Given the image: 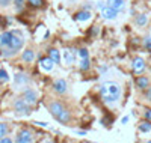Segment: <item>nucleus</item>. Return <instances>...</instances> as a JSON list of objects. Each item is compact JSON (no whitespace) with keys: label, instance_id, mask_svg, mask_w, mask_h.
Wrapping results in <instances>:
<instances>
[{"label":"nucleus","instance_id":"7ed1b4c3","mask_svg":"<svg viewBox=\"0 0 151 143\" xmlns=\"http://www.w3.org/2000/svg\"><path fill=\"white\" fill-rule=\"evenodd\" d=\"M14 110L20 116H29L30 112H32V106H30V104H27L26 101H24V98L21 97V98H17L14 101Z\"/></svg>","mask_w":151,"mask_h":143},{"label":"nucleus","instance_id":"72a5a7b5","mask_svg":"<svg viewBox=\"0 0 151 143\" xmlns=\"http://www.w3.org/2000/svg\"><path fill=\"white\" fill-rule=\"evenodd\" d=\"M106 5H104V2H98V5H97V8L98 9H101V8H104Z\"/></svg>","mask_w":151,"mask_h":143},{"label":"nucleus","instance_id":"e433bc0d","mask_svg":"<svg viewBox=\"0 0 151 143\" xmlns=\"http://www.w3.org/2000/svg\"><path fill=\"white\" fill-rule=\"evenodd\" d=\"M150 30H151V29H150Z\"/></svg>","mask_w":151,"mask_h":143},{"label":"nucleus","instance_id":"a878e982","mask_svg":"<svg viewBox=\"0 0 151 143\" xmlns=\"http://www.w3.org/2000/svg\"><path fill=\"white\" fill-rule=\"evenodd\" d=\"M14 6L17 11H21L23 6H24V0H14Z\"/></svg>","mask_w":151,"mask_h":143},{"label":"nucleus","instance_id":"bb28decb","mask_svg":"<svg viewBox=\"0 0 151 143\" xmlns=\"http://www.w3.org/2000/svg\"><path fill=\"white\" fill-rule=\"evenodd\" d=\"M144 47L147 50H151V36H145L144 38Z\"/></svg>","mask_w":151,"mask_h":143},{"label":"nucleus","instance_id":"20e7f679","mask_svg":"<svg viewBox=\"0 0 151 143\" xmlns=\"http://www.w3.org/2000/svg\"><path fill=\"white\" fill-rule=\"evenodd\" d=\"M23 45H24V38L20 35V32H14V35H12V39H11V44H9V47H6V48H9V50L14 51V53H17L18 50L23 48Z\"/></svg>","mask_w":151,"mask_h":143},{"label":"nucleus","instance_id":"cd10ccee","mask_svg":"<svg viewBox=\"0 0 151 143\" xmlns=\"http://www.w3.org/2000/svg\"><path fill=\"white\" fill-rule=\"evenodd\" d=\"M145 99L151 102V86L148 89H145Z\"/></svg>","mask_w":151,"mask_h":143},{"label":"nucleus","instance_id":"0eeeda50","mask_svg":"<svg viewBox=\"0 0 151 143\" xmlns=\"http://www.w3.org/2000/svg\"><path fill=\"white\" fill-rule=\"evenodd\" d=\"M100 11H101V17H103L104 20H116L118 12H119V11H116V9H113L112 6H109V5H106L104 8H101Z\"/></svg>","mask_w":151,"mask_h":143},{"label":"nucleus","instance_id":"9b49d317","mask_svg":"<svg viewBox=\"0 0 151 143\" xmlns=\"http://www.w3.org/2000/svg\"><path fill=\"white\" fill-rule=\"evenodd\" d=\"M55 62L52 60V59H50L48 56L47 57H42L41 60H40V66L45 71V72H50V71H53V68H55Z\"/></svg>","mask_w":151,"mask_h":143},{"label":"nucleus","instance_id":"ddd939ff","mask_svg":"<svg viewBox=\"0 0 151 143\" xmlns=\"http://www.w3.org/2000/svg\"><path fill=\"white\" fill-rule=\"evenodd\" d=\"M136 87L139 89V90H145L150 87V79L147 75H139V77H136Z\"/></svg>","mask_w":151,"mask_h":143},{"label":"nucleus","instance_id":"a211bd4d","mask_svg":"<svg viewBox=\"0 0 151 143\" xmlns=\"http://www.w3.org/2000/svg\"><path fill=\"white\" fill-rule=\"evenodd\" d=\"M134 24L137 26V27H145V26L148 24V15H147V14H139V15H136Z\"/></svg>","mask_w":151,"mask_h":143},{"label":"nucleus","instance_id":"1a4fd4ad","mask_svg":"<svg viewBox=\"0 0 151 143\" xmlns=\"http://www.w3.org/2000/svg\"><path fill=\"white\" fill-rule=\"evenodd\" d=\"M76 51L73 48H65L64 50V63L67 65V66H71V65L76 63Z\"/></svg>","mask_w":151,"mask_h":143},{"label":"nucleus","instance_id":"2f4dec72","mask_svg":"<svg viewBox=\"0 0 151 143\" xmlns=\"http://www.w3.org/2000/svg\"><path fill=\"white\" fill-rule=\"evenodd\" d=\"M36 125H40V127H44V128H47L48 125H47V122H35Z\"/></svg>","mask_w":151,"mask_h":143},{"label":"nucleus","instance_id":"393cba45","mask_svg":"<svg viewBox=\"0 0 151 143\" xmlns=\"http://www.w3.org/2000/svg\"><path fill=\"white\" fill-rule=\"evenodd\" d=\"M8 129H9V128H8V125H6V124H3V122L0 124V139L5 137V136L8 134Z\"/></svg>","mask_w":151,"mask_h":143},{"label":"nucleus","instance_id":"412c9836","mask_svg":"<svg viewBox=\"0 0 151 143\" xmlns=\"http://www.w3.org/2000/svg\"><path fill=\"white\" fill-rule=\"evenodd\" d=\"M79 68H80V71H88L91 68V60H89V57L88 59H82L80 60V63H79Z\"/></svg>","mask_w":151,"mask_h":143},{"label":"nucleus","instance_id":"9d476101","mask_svg":"<svg viewBox=\"0 0 151 143\" xmlns=\"http://www.w3.org/2000/svg\"><path fill=\"white\" fill-rule=\"evenodd\" d=\"M18 143H30L33 140L32 137V133L29 131V129H21V131L17 134V139H15Z\"/></svg>","mask_w":151,"mask_h":143},{"label":"nucleus","instance_id":"f8f14e48","mask_svg":"<svg viewBox=\"0 0 151 143\" xmlns=\"http://www.w3.org/2000/svg\"><path fill=\"white\" fill-rule=\"evenodd\" d=\"M91 18H92V14H91V11H88V9H82L77 14H74L76 21H89Z\"/></svg>","mask_w":151,"mask_h":143},{"label":"nucleus","instance_id":"f3484780","mask_svg":"<svg viewBox=\"0 0 151 143\" xmlns=\"http://www.w3.org/2000/svg\"><path fill=\"white\" fill-rule=\"evenodd\" d=\"M48 57L52 59L55 63H60V60H62L60 51H59L58 48H50V50H48Z\"/></svg>","mask_w":151,"mask_h":143},{"label":"nucleus","instance_id":"2eb2a0df","mask_svg":"<svg viewBox=\"0 0 151 143\" xmlns=\"http://www.w3.org/2000/svg\"><path fill=\"white\" fill-rule=\"evenodd\" d=\"M14 82H15L17 86H24V84L29 83V77H27L26 74L18 72V74H15V77H14Z\"/></svg>","mask_w":151,"mask_h":143},{"label":"nucleus","instance_id":"c9c22d12","mask_svg":"<svg viewBox=\"0 0 151 143\" xmlns=\"http://www.w3.org/2000/svg\"><path fill=\"white\" fill-rule=\"evenodd\" d=\"M106 69H107L106 66H101V68H100V72H106Z\"/></svg>","mask_w":151,"mask_h":143},{"label":"nucleus","instance_id":"7c9ffc66","mask_svg":"<svg viewBox=\"0 0 151 143\" xmlns=\"http://www.w3.org/2000/svg\"><path fill=\"white\" fill-rule=\"evenodd\" d=\"M12 142V139H9V137H2L0 139V143H11Z\"/></svg>","mask_w":151,"mask_h":143},{"label":"nucleus","instance_id":"aec40b11","mask_svg":"<svg viewBox=\"0 0 151 143\" xmlns=\"http://www.w3.org/2000/svg\"><path fill=\"white\" fill-rule=\"evenodd\" d=\"M139 131L141 133H151V121H148V119H145V121H142L141 124H139Z\"/></svg>","mask_w":151,"mask_h":143},{"label":"nucleus","instance_id":"f257e3e1","mask_svg":"<svg viewBox=\"0 0 151 143\" xmlns=\"http://www.w3.org/2000/svg\"><path fill=\"white\" fill-rule=\"evenodd\" d=\"M100 95H101V99L107 104L116 102L121 98V84L116 82H104L100 84Z\"/></svg>","mask_w":151,"mask_h":143},{"label":"nucleus","instance_id":"6e6552de","mask_svg":"<svg viewBox=\"0 0 151 143\" xmlns=\"http://www.w3.org/2000/svg\"><path fill=\"white\" fill-rule=\"evenodd\" d=\"M23 98L24 101H26L27 104H30V106H35L36 101H38V92L33 89H26L23 92Z\"/></svg>","mask_w":151,"mask_h":143},{"label":"nucleus","instance_id":"5701e85b","mask_svg":"<svg viewBox=\"0 0 151 143\" xmlns=\"http://www.w3.org/2000/svg\"><path fill=\"white\" fill-rule=\"evenodd\" d=\"M77 54H79L80 59H88V57H89V51H88V48H80L77 51Z\"/></svg>","mask_w":151,"mask_h":143},{"label":"nucleus","instance_id":"c756f323","mask_svg":"<svg viewBox=\"0 0 151 143\" xmlns=\"http://www.w3.org/2000/svg\"><path fill=\"white\" fill-rule=\"evenodd\" d=\"M12 2H14V0H0V6H8Z\"/></svg>","mask_w":151,"mask_h":143},{"label":"nucleus","instance_id":"c85d7f7f","mask_svg":"<svg viewBox=\"0 0 151 143\" xmlns=\"http://www.w3.org/2000/svg\"><path fill=\"white\" fill-rule=\"evenodd\" d=\"M144 116H145V119L151 121V109H147V110H145V113H144Z\"/></svg>","mask_w":151,"mask_h":143},{"label":"nucleus","instance_id":"f03ea898","mask_svg":"<svg viewBox=\"0 0 151 143\" xmlns=\"http://www.w3.org/2000/svg\"><path fill=\"white\" fill-rule=\"evenodd\" d=\"M48 112L53 118L60 122V124H68L71 121V113L68 112V109L59 101H52L48 104Z\"/></svg>","mask_w":151,"mask_h":143},{"label":"nucleus","instance_id":"dca6fc26","mask_svg":"<svg viewBox=\"0 0 151 143\" xmlns=\"http://www.w3.org/2000/svg\"><path fill=\"white\" fill-rule=\"evenodd\" d=\"M106 3L109 6H112L113 9H116V11H124L125 9V2L124 0H107Z\"/></svg>","mask_w":151,"mask_h":143},{"label":"nucleus","instance_id":"4be33fe9","mask_svg":"<svg viewBox=\"0 0 151 143\" xmlns=\"http://www.w3.org/2000/svg\"><path fill=\"white\" fill-rule=\"evenodd\" d=\"M27 3L32 6V8H42L44 6V0H27Z\"/></svg>","mask_w":151,"mask_h":143},{"label":"nucleus","instance_id":"4468645a","mask_svg":"<svg viewBox=\"0 0 151 143\" xmlns=\"http://www.w3.org/2000/svg\"><path fill=\"white\" fill-rule=\"evenodd\" d=\"M12 35H14V32H3L2 35H0V48L9 47L11 39H12Z\"/></svg>","mask_w":151,"mask_h":143},{"label":"nucleus","instance_id":"6ab92c4d","mask_svg":"<svg viewBox=\"0 0 151 143\" xmlns=\"http://www.w3.org/2000/svg\"><path fill=\"white\" fill-rule=\"evenodd\" d=\"M21 59H23V62H26V63L33 62V59H35V53H33V50L26 48V50L23 51V54H21Z\"/></svg>","mask_w":151,"mask_h":143},{"label":"nucleus","instance_id":"473e14b6","mask_svg":"<svg viewBox=\"0 0 151 143\" xmlns=\"http://www.w3.org/2000/svg\"><path fill=\"white\" fill-rule=\"evenodd\" d=\"M129 122V116H124V118L121 119V124H127Z\"/></svg>","mask_w":151,"mask_h":143},{"label":"nucleus","instance_id":"423d86ee","mask_svg":"<svg viewBox=\"0 0 151 143\" xmlns=\"http://www.w3.org/2000/svg\"><path fill=\"white\" fill-rule=\"evenodd\" d=\"M53 90L58 95H65L68 92V83L64 79H58L53 82Z\"/></svg>","mask_w":151,"mask_h":143},{"label":"nucleus","instance_id":"b1692460","mask_svg":"<svg viewBox=\"0 0 151 143\" xmlns=\"http://www.w3.org/2000/svg\"><path fill=\"white\" fill-rule=\"evenodd\" d=\"M9 80V75H8V72L2 68V69H0V83H6Z\"/></svg>","mask_w":151,"mask_h":143},{"label":"nucleus","instance_id":"f704fd0d","mask_svg":"<svg viewBox=\"0 0 151 143\" xmlns=\"http://www.w3.org/2000/svg\"><path fill=\"white\" fill-rule=\"evenodd\" d=\"M79 136H86V131H76Z\"/></svg>","mask_w":151,"mask_h":143},{"label":"nucleus","instance_id":"39448f33","mask_svg":"<svg viewBox=\"0 0 151 143\" xmlns=\"http://www.w3.org/2000/svg\"><path fill=\"white\" fill-rule=\"evenodd\" d=\"M145 68H147V63H145V60L142 57L137 56V57H134L132 60V71L134 74H142L145 71Z\"/></svg>","mask_w":151,"mask_h":143}]
</instances>
